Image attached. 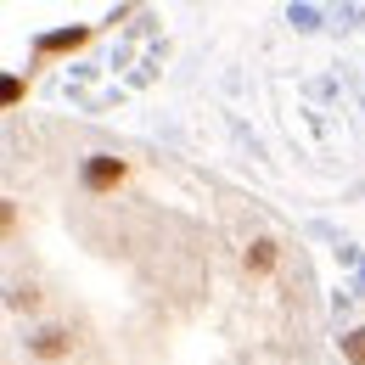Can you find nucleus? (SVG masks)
<instances>
[{
	"mask_svg": "<svg viewBox=\"0 0 365 365\" xmlns=\"http://www.w3.org/2000/svg\"><path fill=\"white\" fill-rule=\"evenodd\" d=\"M124 180H130V163L113 158V152H91L85 169H79V185H85L91 197H107V191H118Z\"/></svg>",
	"mask_w": 365,
	"mask_h": 365,
	"instance_id": "1",
	"label": "nucleus"
},
{
	"mask_svg": "<svg viewBox=\"0 0 365 365\" xmlns=\"http://www.w3.org/2000/svg\"><path fill=\"white\" fill-rule=\"evenodd\" d=\"M242 264H247L253 275H270V270H275V242H270V236H259V242H247V253H242Z\"/></svg>",
	"mask_w": 365,
	"mask_h": 365,
	"instance_id": "2",
	"label": "nucleus"
},
{
	"mask_svg": "<svg viewBox=\"0 0 365 365\" xmlns=\"http://www.w3.org/2000/svg\"><path fill=\"white\" fill-rule=\"evenodd\" d=\"M91 40V29H68V34H46L40 40V56H56V51H79Z\"/></svg>",
	"mask_w": 365,
	"mask_h": 365,
	"instance_id": "3",
	"label": "nucleus"
},
{
	"mask_svg": "<svg viewBox=\"0 0 365 365\" xmlns=\"http://www.w3.org/2000/svg\"><path fill=\"white\" fill-rule=\"evenodd\" d=\"M34 354H40V360H62V354H68V337H62V331H40V337H34Z\"/></svg>",
	"mask_w": 365,
	"mask_h": 365,
	"instance_id": "4",
	"label": "nucleus"
},
{
	"mask_svg": "<svg viewBox=\"0 0 365 365\" xmlns=\"http://www.w3.org/2000/svg\"><path fill=\"white\" fill-rule=\"evenodd\" d=\"M343 360H349V365H365V326L343 331Z\"/></svg>",
	"mask_w": 365,
	"mask_h": 365,
	"instance_id": "5",
	"label": "nucleus"
}]
</instances>
